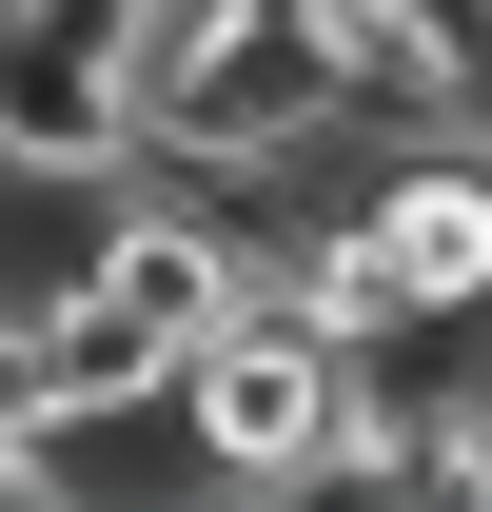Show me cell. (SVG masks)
<instances>
[{
	"label": "cell",
	"instance_id": "3",
	"mask_svg": "<svg viewBox=\"0 0 492 512\" xmlns=\"http://www.w3.org/2000/svg\"><path fill=\"white\" fill-rule=\"evenodd\" d=\"M138 178V0H0V197Z\"/></svg>",
	"mask_w": 492,
	"mask_h": 512
},
{
	"label": "cell",
	"instance_id": "2",
	"mask_svg": "<svg viewBox=\"0 0 492 512\" xmlns=\"http://www.w3.org/2000/svg\"><path fill=\"white\" fill-rule=\"evenodd\" d=\"M178 414H197V473L217 493H355V414H374V355H335V335L296 316H217L178 355Z\"/></svg>",
	"mask_w": 492,
	"mask_h": 512
},
{
	"label": "cell",
	"instance_id": "1",
	"mask_svg": "<svg viewBox=\"0 0 492 512\" xmlns=\"http://www.w3.org/2000/svg\"><path fill=\"white\" fill-rule=\"evenodd\" d=\"M335 138V0H197L138 40V158H178V178H276Z\"/></svg>",
	"mask_w": 492,
	"mask_h": 512
}]
</instances>
